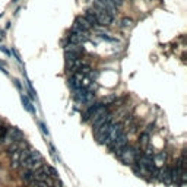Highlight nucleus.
I'll list each match as a JSON object with an SVG mask.
<instances>
[{"label": "nucleus", "mask_w": 187, "mask_h": 187, "mask_svg": "<svg viewBox=\"0 0 187 187\" xmlns=\"http://www.w3.org/2000/svg\"><path fill=\"white\" fill-rule=\"evenodd\" d=\"M139 145L142 148H146L149 145V133L148 132H143L140 136H139Z\"/></svg>", "instance_id": "11"}, {"label": "nucleus", "mask_w": 187, "mask_h": 187, "mask_svg": "<svg viewBox=\"0 0 187 187\" xmlns=\"http://www.w3.org/2000/svg\"><path fill=\"white\" fill-rule=\"evenodd\" d=\"M123 132H124L123 124H121L120 121H112L111 124H110V129H108V132H107V136H105L102 145H107V146H108L110 143H112V142L115 140V138H118Z\"/></svg>", "instance_id": "2"}, {"label": "nucleus", "mask_w": 187, "mask_h": 187, "mask_svg": "<svg viewBox=\"0 0 187 187\" xmlns=\"http://www.w3.org/2000/svg\"><path fill=\"white\" fill-rule=\"evenodd\" d=\"M121 27L123 28H127V27H132V24H133V21L132 19H129V18H124V19H121Z\"/></svg>", "instance_id": "13"}, {"label": "nucleus", "mask_w": 187, "mask_h": 187, "mask_svg": "<svg viewBox=\"0 0 187 187\" xmlns=\"http://www.w3.org/2000/svg\"><path fill=\"white\" fill-rule=\"evenodd\" d=\"M47 173H48V177H51V178H54V180H57V178H59L57 171H56L53 167H50V165H47Z\"/></svg>", "instance_id": "12"}, {"label": "nucleus", "mask_w": 187, "mask_h": 187, "mask_svg": "<svg viewBox=\"0 0 187 187\" xmlns=\"http://www.w3.org/2000/svg\"><path fill=\"white\" fill-rule=\"evenodd\" d=\"M75 25H76V27H79L80 29H83V31H88V32L92 29V25H91V24H89V22L83 18V16H79V18L76 19Z\"/></svg>", "instance_id": "6"}, {"label": "nucleus", "mask_w": 187, "mask_h": 187, "mask_svg": "<svg viewBox=\"0 0 187 187\" xmlns=\"http://www.w3.org/2000/svg\"><path fill=\"white\" fill-rule=\"evenodd\" d=\"M66 51H70V53H76V54H82L83 53V47L82 44H73V42H67L66 47H64Z\"/></svg>", "instance_id": "7"}, {"label": "nucleus", "mask_w": 187, "mask_h": 187, "mask_svg": "<svg viewBox=\"0 0 187 187\" xmlns=\"http://www.w3.org/2000/svg\"><path fill=\"white\" fill-rule=\"evenodd\" d=\"M21 178H22L24 183L31 184V181L34 180V171H31V170H25V171L21 174Z\"/></svg>", "instance_id": "9"}, {"label": "nucleus", "mask_w": 187, "mask_h": 187, "mask_svg": "<svg viewBox=\"0 0 187 187\" xmlns=\"http://www.w3.org/2000/svg\"><path fill=\"white\" fill-rule=\"evenodd\" d=\"M165 159H167V153L165 152H161V153L155 155V159H153L155 167H162L165 164Z\"/></svg>", "instance_id": "10"}, {"label": "nucleus", "mask_w": 187, "mask_h": 187, "mask_svg": "<svg viewBox=\"0 0 187 187\" xmlns=\"http://www.w3.org/2000/svg\"><path fill=\"white\" fill-rule=\"evenodd\" d=\"M94 13H95V18H97V24L98 25H102V27H110L114 21V15L105 12V10H101V9H97V7H92Z\"/></svg>", "instance_id": "3"}, {"label": "nucleus", "mask_w": 187, "mask_h": 187, "mask_svg": "<svg viewBox=\"0 0 187 187\" xmlns=\"http://www.w3.org/2000/svg\"><path fill=\"white\" fill-rule=\"evenodd\" d=\"M159 180H161L164 184H167V186L173 184V181H171L170 165H162V167H159Z\"/></svg>", "instance_id": "5"}, {"label": "nucleus", "mask_w": 187, "mask_h": 187, "mask_svg": "<svg viewBox=\"0 0 187 187\" xmlns=\"http://www.w3.org/2000/svg\"><path fill=\"white\" fill-rule=\"evenodd\" d=\"M114 153H115V156H117L121 162H124L126 165H132V164L138 159V156L140 155V150H139V148H133V146L124 145L123 148L117 149Z\"/></svg>", "instance_id": "1"}, {"label": "nucleus", "mask_w": 187, "mask_h": 187, "mask_svg": "<svg viewBox=\"0 0 187 187\" xmlns=\"http://www.w3.org/2000/svg\"><path fill=\"white\" fill-rule=\"evenodd\" d=\"M110 1H111V3H114V4L117 6V7H118V6H120L121 3H123V0H110Z\"/></svg>", "instance_id": "15"}, {"label": "nucleus", "mask_w": 187, "mask_h": 187, "mask_svg": "<svg viewBox=\"0 0 187 187\" xmlns=\"http://www.w3.org/2000/svg\"><path fill=\"white\" fill-rule=\"evenodd\" d=\"M127 139H129V136H127V133H121L118 138H115V140L108 145V148L112 150V152H115L117 149H120V148H123L124 145H127Z\"/></svg>", "instance_id": "4"}, {"label": "nucleus", "mask_w": 187, "mask_h": 187, "mask_svg": "<svg viewBox=\"0 0 187 187\" xmlns=\"http://www.w3.org/2000/svg\"><path fill=\"white\" fill-rule=\"evenodd\" d=\"M6 133H7V127H6V126H0V140L4 138Z\"/></svg>", "instance_id": "14"}, {"label": "nucleus", "mask_w": 187, "mask_h": 187, "mask_svg": "<svg viewBox=\"0 0 187 187\" xmlns=\"http://www.w3.org/2000/svg\"><path fill=\"white\" fill-rule=\"evenodd\" d=\"M7 133L12 136V139H13V140H19V139H24V133H22L19 129H16V127L7 129Z\"/></svg>", "instance_id": "8"}]
</instances>
